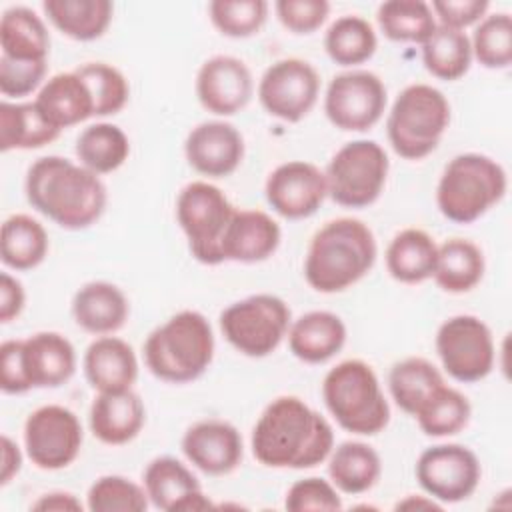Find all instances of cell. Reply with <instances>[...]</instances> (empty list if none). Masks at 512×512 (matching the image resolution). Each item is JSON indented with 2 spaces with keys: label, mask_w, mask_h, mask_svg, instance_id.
Returning <instances> with one entry per match:
<instances>
[{
  "label": "cell",
  "mask_w": 512,
  "mask_h": 512,
  "mask_svg": "<svg viewBox=\"0 0 512 512\" xmlns=\"http://www.w3.org/2000/svg\"><path fill=\"white\" fill-rule=\"evenodd\" d=\"M250 446L254 458L266 468L304 470L322 464L330 456L334 430L302 398L278 396L258 416Z\"/></svg>",
  "instance_id": "cell-1"
},
{
  "label": "cell",
  "mask_w": 512,
  "mask_h": 512,
  "mask_svg": "<svg viewBox=\"0 0 512 512\" xmlns=\"http://www.w3.org/2000/svg\"><path fill=\"white\" fill-rule=\"evenodd\" d=\"M24 190L34 210L66 230L92 226L108 202L102 178L64 156H42L32 162Z\"/></svg>",
  "instance_id": "cell-2"
},
{
  "label": "cell",
  "mask_w": 512,
  "mask_h": 512,
  "mask_svg": "<svg viewBox=\"0 0 512 512\" xmlns=\"http://www.w3.org/2000/svg\"><path fill=\"white\" fill-rule=\"evenodd\" d=\"M378 246L374 232L358 218H334L310 240L304 278L322 294H336L362 280L374 266Z\"/></svg>",
  "instance_id": "cell-3"
},
{
  "label": "cell",
  "mask_w": 512,
  "mask_h": 512,
  "mask_svg": "<svg viewBox=\"0 0 512 512\" xmlns=\"http://www.w3.org/2000/svg\"><path fill=\"white\" fill-rule=\"evenodd\" d=\"M214 332L198 310H182L156 326L144 342L146 368L162 382L198 380L214 358Z\"/></svg>",
  "instance_id": "cell-4"
},
{
  "label": "cell",
  "mask_w": 512,
  "mask_h": 512,
  "mask_svg": "<svg viewBox=\"0 0 512 512\" xmlns=\"http://www.w3.org/2000/svg\"><path fill=\"white\" fill-rule=\"evenodd\" d=\"M322 398L338 426L352 434L374 436L390 422V404L380 380L374 368L360 358L342 360L328 370Z\"/></svg>",
  "instance_id": "cell-5"
},
{
  "label": "cell",
  "mask_w": 512,
  "mask_h": 512,
  "mask_svg": "<svg viewBox=\"0 0 512 512\" xmlns=\"http://www.w3.org/2000/svg\"><path fill=\"white\" fill-rule=\"evenodd\" d=\"M508 190L502 164L480 152L454 156L442 170L436 186V204L444 218L472 224L498 204Z\"/></svg>",
  "instance_id": "cell-6"
},
{
  "label": "cell",
  "mask_w": 512,
  "mask_h": 512,
  "mask_svg": "<svg viewBox=\"0 0 512 512\" xmlns=\"http://www.w3.org/2000/svg\"><path fill=\"white\" fill-rule=\"evenodd\" d=\"M76 372V350L60 332H36L0 346V388L24 394L32 388H58Z\"/></svg>",
  "instance_id": "cell-7"
},
{
  "label": "cell",
  "mask_w": 512,
  "mask_h": 512,
  "mask_svg": "<svg viewBox=\"0 0 512 512\" xmlns=\"http://www.w3.org/2000/svg\"><path fill=\"white\" fill-rule=\"evenodd\" d=\"M450 124L448 98L430 84H410L394 100L386 134L392 150L406 160L432 154Z\"/></svg>",
  "instance_id": "cell-8"
},
{
  "label": "cell",
  "mask_w": 512,
  "mask_h": 512,
  "mask_svg": "<svg viewBox=\"0 0 512 512\" xmlns=\"http://www.w3.org/2000/svg\"><path fill=\"white\" fill-rule=\"evenodd\" d=\"M236 208L214 184L196 180L186 184L176 198V220L194 260L206 266L222 264V240Z\"/></svg>",
  "instance_id": "cell-9"
},
{
  "label": "cell",
  "mask_w": 512,
  "mask_h": 512,
  "mask_svg": "<svg viewBox=\"0 0 512 512\" xmlns=\"http://www.w3.org/2000/svg\"><path fill=\"white\" fill-rule=\"evenodd\" d=\"M292 314L276 294H252L232 302L220 314V330L228 344L248 358L272 354L288 336Z\"/></svg>",
  "instance_id": "cell-10"
},
{
  "label": "cell",
  "mask_w": 512,
  "mask_h": 512,
  "mask_svg": "<svg viewBox=\"0 0 512 512\" xmlns=\"http://www.w3.org/2000/svg\"><path fill=\"white\" fill-rule=\"evenodd\" d=\"M388 170V154L376 140L346 142L326 166L328 196L344 208H366L380 198Z\"/></svg>",
  "instance_id": "cell-11"
},
{
  "label": "cell",
  "mask_w": 512,
  "mask_h": 512,
  "mask_svg": "<svg viewBox=\"0 0 512 512\" xmlns=\"http://www.w3.org/2000/svg\"><path fill=\"white\" fill-rule=\"evenodd\" d=\"M436 352L442 368L458 382L484 380L496 360L492 330L472 314H456L444 320L436 332Z\"/></svg>",
  "instance_id": "cell-12"
},
{
  "label": "cell",
  "mask_w": 512,
  "mask_h": 512,
  "mask_svg": "<svg viewBox=\"0 0 512 512\" xmlns=\"http://www.w3.org/2000/svg\"><path fill=\"white\" fill-rule=\"evenodd\" d=\"M388 94L378 74L348 70L336 74L324 96V112L332 126L344 132H364L376 126L386 110Z\"/></svg>",
  "instance_id": "cell-13"
},
{
  "label": "cell",
  "mask_w": 512,
  "mask_h": 512,
  "mask_svg": "<svg viewBox=\"0 0 512 512\" xmlns=\"http://www.w3.org/2000/svg\"><path fill=\"white\" fill-rule=\"evenodd\" d=\"M420 488L440 504H456L470 498L482 478L478 456L464 444H436L416 460Z\"/></svg>",
  "instance_id": "cell-14"
},
{
  "label": "cell",
  "mask_w": 512,
  "mask_h": 512,
  "mask_svg": "<svg viewBox=\"0 0 512 512\" xmlns=\"http://www.w3.org/2000/svg\"><path fill=\"white\" fill-rule=\"evenodd\" d=\"M320 96V74L302 58H282L270 64L258 82L262 108L282 120L300 122L316 106Z\"/></svg>",
  "instance_id": "cell-15"
},
{
  "label": "cell",
  "mask_w": 512,
  "mask_h": 512,
  "mask_svg": "<svg viewBox=\"0 0 512 512\" xmlns=\"http://www.w3.org/2000/svg\"><path fill=\"white\" fill-rule=\"evenodd\" d=\"M82 424L78 416L60 404H46L30 412L24 422V448L40 470L70 466L82 448Z\"/></svg>",
  "instance_id": "cell-16"
},
{
  "label": "cell",
  "mask_w": 512,
  "mask_h": 512,
  "mask_svg": "<svg viewBox=\"0 0 512 512\" xmlns=\"http://www.w3.org/2000/svg\"><path fill=\"white\" fill-rule=\"evenodd\" d=\"M270 208L288 220H302L322 206L328 196L324 172L306 160H290L276 166L264 186Z\"/></svg>",
  "instance_id": "cell-17"
},
{
  "label": "cell",
  "mask_w": 512,
  "mask_h": 512,
  "mask_svg": "<svg viewBox=\"0 0 512 512\" xmlns=\"http://www.w3.org/2000/svg\"><path fill=\"white\" fill-rule=\"evenodd\" d=\"M254 94L252 72L244 60L228 54L208 58L196 74V96L204 110L232 116L246 108Z\"/></svg>",
  "instance_id": "cell-18"
},
{
  "label": "cell",
  "mask_w": 512,
  "mask_h": 512,
  "mask_svg": "<svg viewBox=\"0 0 512 512\" xmlns=\"http://www.w3.org/2000/svg\"><path fill=\"white\" fill-rule=\"evenodd\" d=\"M180 448L186 460L208 476L234 472L244 456V442L238 428L220 418L194 422L182 436Z\"/></svg>",
  "instance_id": "cell-19"
},
{
  "label": "cell",
  "mask_w": 512,
  "mask_h": 512,
  "mask_svg": "<svg viewBox=\"0 0 512 512\" xmlns=\"http://www.w3.org/2000/svg\"><path fill=\"white\" fill-rule=\"evenodd\" d=\"M184 156L198 174L226 178L244 160V138L230 122H200L184 140Z\"/></svg>",
  "instance_id": "cell-20"
},
{
  "label": "cell",
  "mask_w": 512,
  "mask_h": 512,
  "mask_svg": "<svg viewBox=\"0 0 512 512\" xmlns=\"http://www.w3.org/2000/svg\"><path fill=\"white\" fill-rule=\"evenodd\" d=\"M142 480L148 500L158 510L192 512L214 508L192 470L172 456H158L150 460Z\"/></svg>",
  "instance_id": "cell-21"
},
{
  "label": "cell",
  "mask_w": 512,
  "mask_h": 512,
  "mask_svg": "<svg viewBox=\"0 0 512 512\" xmlns=\"http://www.w3.org/2000/svg\"><path fill=\"white\" fill-rule=\"evenodd\" d=\"M144 422V402L132 388L120 392H98L90 404V432L102 444L122 446L132 442L140 434Z\"/></svg>",
  "instance_id": "cell-22"
},
{
  "label": "cell",
  "mask_w": 512,
  "mask_h": 512,
  "mask_svg": "<svg viewBox=\"0 0 512 512\" xmlns=\"http://www.w3.org/2000/svg\"><path fill=\"white\" fill-rule=\"evenodd\" d=\"M280 224L262 210H236L224 240L222 258L242 264L268 260L280 246Z\"/></svg>",
  "instance_id": "cell-23"
},
{
  "label": "cell",
  "mask_w": 512,
  "mask_h": 512,
  "mask_svg": "<svg viewBox=\"0 0 512 512\" xmlns=\"http://www.w3.org/2000/svg\"><path fill=\"white\" fill-rule=\"evenodd\" d=\"M84 376L96 392L130 390L138 378L134 348L116 336H100L84 352Z\"/></svg>",
  "instance_id": "cell-24"
},
{
  "label": "cell",
  "mask_w": 512,
  "mask_h": 512,
  "mask_svg": "<svg viewBox=\"0 0 512 512\" xmlns=\"http://www.w3.org/2000/svg\"><path fill=\"white\" fill-rule=\"evenodd\" d=\"M130 316L126 294L112 282L94 280L80 286L72 298V318L88 334L118 332Z\"/></svg>",
  "instance_id": "cell-25"
},
{
  "label": "cell",
  "mask_w": 512,
  "mask_h": 512,
  "mask_svg": "<svg viewBox=\"0 0 512 512\" xmlns=\"http://www.w3.org/2000/svg\"><path fill=\"white\" fill-rule=\"evenodd\" d=\"M346 344V324L328 310H312L290 324V352L306 364H324Z\"/></svg>",
  "instance_id": "cell-26"
},
{
  "label": "cell",
  "mask_w": 512,
  "mask_h": 512,
  "mask_svg": "<svg viewBox=\"0 0 512 512\" xmlns=\"http://www.w3.org/2000/svg\"><path fill=\"white\" fill-rule=\"evenodd\" d=\"M36 106L58 130L70 128L94 116V100L86 82L72 72H58L48 78L36 96Z\"/></svg>",
  "instance_id": "cell-27"
},
{
  "label": "cell",
  "mask_w": 512,
  "mask_h": 512,
  "mask_svg": "<svg viewBox=\"0 0 512 512\" xmlns=\"http://www.w3.org/2000/svg\"><path fill=\"white\" fill-rule=\"evenodd\" d=\"M438 244L422 228L400 230L386 248V268L402 284H420L434 276Z\"/></svg>",
  "instance_id": "cell-28"
},
{
  "label": "cell",
  "mask_w": 512,
  "mask_h": 512,
  "mask_svg": "<svg viewBox=\"0 0 512 512\" xmlns=\"http://www.w3.org/2000/svg\"><path fill=\"white\" fill-rule=\"evenodd\" d=\"M2 56L22 62H48L50 34L44 20L26 6H12L0 18Z\"/></svg>",
  "instance_id": "cell-29"
},
{
  "label": "cell",
  "mask_w": 512,
  "mask_h": 512,
  "mask_svg": "<svg viewBox=\"0 0 512 512\" xmlns=\"http://www.w3.org/2000/svg\"><path fill=\"white\" fill-rule=\"evenodd\" d=\"M382 474L380 454L366 442L346 440L332 448L328 456L330 482L344 494H364Z\"/></svg>",
  "instance_id": "cell-30"
},
{
  "label": "cell",
  "mask_w": 512,
  "mask_h": 512,
  "mask_svg": "<svg viewBox=\"0 0 512 512\" xmlns=\"http://www.w3.org/2000/svg\"><path fill=\"white\" fill-rule=\"evenodd\" d=\"M62 130L52 126L36 102H2L0 104V150H36L60 136Z\"/></svg>",
  "instance_id": "cell-31"
},
{
  "label": "cell",
  "mask_w": 512,
  "mask_h": 512,
  "mask_svg": "<svg viewBox=\"0 0 512 512\" xmlns=\"http://www.w3.org/2000/svg\"><path fill=\"white\" fill-rule=\"evenodd\" d=\"M42 10L64 36L90 42L108 30L114 4L110 0H44Z\"/></svg>",
  "instance_id": "cell-32"
},
{
  "label": "cell",
  "mask_w": 512,
  "mask_h": 512,
  "mask_svg": "<svg viewBox=\"0 0 512 512\" xmlns=\"http://www.w3.org/2000/svg\"><path fill=\"white\" fill-rule=\"evenodd\" d=\"M484 270L486 262L478 244L466 238H448L438 246L432 278L444 292L464 294L480 284Z\"/></svg>",
  "instance_id": "cell-33"
},
{
  "label": "cell",
  "mask_w": 512,
  "mask_h": 512,
  "mask_svg": "<svg viewBox=\"0 0 512 512\" xmlns=\"http://www.w3.org/2000/svg\"><path fill=\"white\" fill-rule=\"evenodd\" d=\"M50 242L46 228L28 214H12L2 224L0 256L4 266L24 272L40 266Z\"/></svg>",
  "instance_id": "cell-34"
},
{
  "label": "cell",
  "mask_w": 512,
  "mask_h": 512,
  "mask_svg": "<svg viewBox=\"0 0 512 512\" xmlns=\"http://www.w3.org/2000/svg\"><path fill=\"white\" fill-rule=\"evenodd\" d=\"M444 384L440 370L422 356H408L396 362L388 374V388L396 406L416 416L420 406Z\"/></svg>",
  "instance_id": "cell-35"
},
{
  "label": "cell",
  "mask_w": 512,
  "mask_h": 512,
  "mask_svg": "<svg viewBox=\"0 0 512 512\" xmlns=\"http://www.w3.org/2000/svg\"><path fill=\"white\" fill-rule=\"evenodd\" d=\"M76 156L80 164L94 174H110L128 160L130 140L120 126L96 122L84 128L76 138Z\"/></svg>",
  "instance_id": "cell-36"
},
{
  "label": "cell",
  "mask_w": 512,
  "mask_h": 512,
  "mask_svg": "<svg viewBox=\"0 0 512 512\" xmlns=\"http://www.w3.org/2000/svg\"><path fill=\"white\" fill-rule=\"evenodd\" d=\"M378 38L374 26L356 14L336 18L324 34V50L338 66L364 64L374 56Z\"/></svg>",
  "instance_id": "cell-37"
},
{
  "label": "cell",
  "mask_w": 512,
  "mask_h": 512,
  "mask_svg": "<svg viewBox=\"0 0 512 512\" xmlns=\"http://www.w3.org/2000/svg\"><path fill=\"white\" fill-rule=\"evenodd\" d=\"M424 68L446 82L462 78L472 64V46L464 30L436 26L422 44Z\"/></svg>",
  "instance_id": "cell-38"
},
{
  "label": "cell",
  "mask_w": 512,
  "mask_h": 512,
  "mask_svg": "<svg viewBox=\"0 0 512 512\" xmlns=\"http://www.w3.org/2000/svg\"><path fill=\"white\" fill-rule=\"evenodd\" d=\"M376 22L380 32L392 42H418L436 30V18L430 4L422 0H388L378 6Z\"/></svg>",
  "instance_id": "cell-39"
},
{
  "label": "cell",
  "mask_w": 512,
  "mask_h": 512,
  "mask_svg": "<svg viewBox=\"0 0 512 512\" xmlns=\"http://www.w3.org/2000/svg\"><path fill=\"white\" fill-rule=\"evenodd\" d=\"M472 416L470 400L456 388L442 384L416 412L420 430L432 438L454 436L462 432Z\"/></svg>",
  "instance_id": "cell-40"
},
{
  "label": "cell",
  "mask_w": 512,
  "mask_h": 512,
  "mask_svg": "<svg viewBox=\"0 0 512 512\" xmlns=\"http://www.w3.org/2000/svg\"><path fill=\"white\" fill-rule=\"evenodd\" d=\"M472 58L484 68L502 70L512 64V18L508 12L486 14L470 38Z\"/></svg>",
  "instance_id": "cell-41"
},
{
  "label": "cell",
  "mask_w": 512,
  "mask_h": 512,
  "mask_svg": "<svg viewBox=\"0 0 512 512\" xmlns=\"http://www.w3.org/2000/svg\"><path fill=\"white\" fill-rule=\"evenodd\" d=\"M74 72L86 82L92 94L94 116L118 114L126 106L130 86L126 76L116 66L106 62H84L76 66Z\"/></svg>",
  "instance_id": "cell-42"
},
{
  "label": "cell",
  "mask_w": 512,
  "mask_h": 512,
  "mask_svg": "<svg viewBox=\"0 0 512 512\" xmlns=\"http://www.w3.org/2000/svg\"><path fill=\"white\" fill-rule=\"evenodd\" d=\"M264 0H212L208 16L212 26L228 38H248L258 34L268 18Z\"/></svg>",
  "instance_id": "cell-43"
},
{
  "label": "cell",
  "mask_w": 512,
  "mask_h": 512,
  "mask_svg": "<svg viewBox=\"0 0 512 512\" xmlns=\"http://www.w3.org/2000/svg\"><path fill=\"white\" fill-rule=\"evenodd\" d=\"M86 506L92 512H144L148 494L130 478L108 474L94 480L86 494Z\"/></svg>",
  "instance_id": "cell-44"
},
{
  "label": "cell",
  "mask_w": 512,
  "mask_h": 512,
  "mask_svg": "<svg viewBox=\"0 0 512 512\" xmlns=\"http://www.w3.org/2000/svg\"><path fill=\"white\" fill-rule=\"evenodd\" d=\"M284 508L290 512H308V510H342V498L338 488L318 476L302 478L294 482L284 498Z\"/></svg>",
  "instance_id": "cell-45"
},
{
  "label": "cell",
  "mask_w": 512,
  "mask_h": 512,
  "mask_svg": "<svg viewBox=\"0 0 512 512\" xmlns=\"http://www.w3.org/2000/svg\"><path fill=\"white\" fill-rule=\"evenodd\" d=\"M280 24L294 34L316 32L330 14L326 0H278L274 4Z\"/></svg>",
  "instance_id": "cell-46"
},
{
  "label": "cell",
  "mask_w": 512,
  "mask_h": 512,
  "mask_svg": "<svg viewBox=\"0 0 512 512\" xmlns=\"http://www.w3.org/2000/svg\"><path fill=\"white\" fill-rule=\"evenodd\" d=\"M48 62H22L0 56V92L6 98L32 94L46 78Z\"/></svg>",
  "instance_id": "cell-47"
},
{
  "label": "cell",
  "mask_w": 512,
  "mask_h": 512,
  "mask_svg": "<svg viewBox=\"0 0 512 512\" xmlns=\"http://www.w3.org/2000/svg\"><path fill=\"white\" fill-rule=\"evenodd\" d=\"M434 18L438 20L436 24L454 28V30H464L472 24H478L488 8V0H434L430 4Z\"/></svg>",
  "instance_id": "cell-48"
},
{
  "label": "cell",
  "mask_w": 512,
  "mask_h": 512,
  "mask_svg": "<svg viewBox=\"0 0 512 512\" xmlns=\"http://www.w3.org/2000/svg\"><path fill=\"white\" fill-rule=\"evenodd\" d=\"M26 304V292L20 280H16L12 274L2 272L0 274V322L8 324L14 318H18Z\"/></svg>",
  "instance_id": "cell-49"
},
{
  "label": "cell",
  "mask_w": 512,
  "mask_h": 512,
  "mask_svg": "<svg viewBox=\"0 0 512 512\" xmlns=\"http://www.w3.org/2000/svg\"><path fill=\"white\" fill-rule=\"evenodd\" d=\"M32 510H42V512H80L82 502L70 494V492H48L42 494L34 504Z\"/></svg>",
  "instance_id": "cell-50"
},
{
  "label": "cell",
  "mask_w": 512,
  "mask_h": 512,
  "mask_svg": "<svg viewBox=\"0 0 512 512\" xmlns=\"http://www.w3.org/2000/svg\"><path fill=\"white\" fill-rule=\"evenodd\" d=\"M22 466V454L18 444H14L6 434L2 436V474H0V484H8Z\"/></svg>",
  "instance_id": "cell-51"
},
{
  "label": "cell",
  "mask_w": 512,
  "mask_h": 512,
  "mask_svg": "<svg viewBox=\"0 0 512 512\" xmlns=\"http://www.w3.org/2000/svg\"><path fill=\"white\" fill-rule=\"evenodd\" d=\"M394 508L396 510H442V504H438L430 496H414V494H410L404 500H400Z\"/></svg>",
  "instance_id": "cell-52"
}]
</instances>
